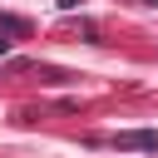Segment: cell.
Segmentation results:
<instances>
[{"instance_id":"obj_2","label":"cell","mask_w":158,"mask_h":158,"mask_svg":"<svg viewBox=\"0 0 158 158\" xmlns=\"http://www.w3.org/2000/svg\"><path fill=\"white\" fill-rule=\"evenodd\" d=\"M0 54H10V40H0Z\"/></svg>"},{"instance_id":"obj_1","label":"cell","mask_w":158,"mask_h":158,"mask_svg":"<svg viewBox=\"0 0 158 158\" xmlns=\"http://www.w3.org/2000/svg\"><path fill=\"white\" fill-rule=\"evenodd\" d=\"M114 143H118V148H158V133H153V128H138V133H118Z\"/></svg>"}]
</instances>
